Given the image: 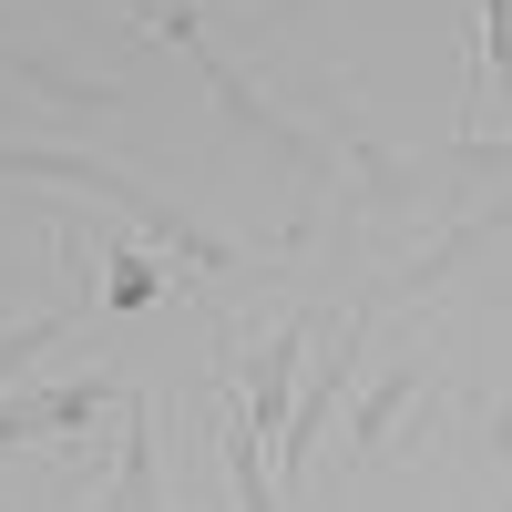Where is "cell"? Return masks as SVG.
<instances>
[{
    "mask_svg": "<svg viewBox=\"0 0 512 512\" xmlns=\"http://www.w3.org/2000/svg\"><path fill=\"white\" fill-rule=\"evenodd\" d=\"M492 461H512V390H502V410H492Z\"/></svg>",
    "mask_w": 512,
    "mask_h": 512,
    "instance_id": "7c38bea8",
    "label": "cell"
},
{
    "mask_svg": "<svg viewBox=\"0 0 512 512\" xmlns=\"http://www.w3.org/2000/svg\"><path fill=\"white\" fill-rule=\"evenodd\" d=\"M82 308H93V297H52V308H31V318H11V328H0V390H11V379H21L41 349H52V338H62Z\"/></svg>",
    "mask_w": 512,
    "mask_h": 512,
    "instance_id": "30bf717a",
    "label": "cell"
},
{
    "mask_svg": "<svg viewBox=\"0 0 512 512\" xmlns=\"http://www.w3.org/2000/svg\"><path fill=\"white\" fill-rule=\"evenodd\" d=\"M0 72H21L41 103H52L62 123H93V113H113L123 103V82H103V72H72L62 52H41V41H11V52H0Z\"/></svg>",
    "mask_w": 512,
    "mask_h": 512,
    "instance_id": "8992f818",
    "label": "cell"
},
{
    "mask_svg": "<svg viewBox=\"0 0 512 512\" xmlns=\"http://www.w3.org/2000/svg\"><path fill=\"white\" fill-rule=\"evenodd\" d=\"M226 472H236V512H277V502H267V431L246 420L236 390H226Z\"/></svg>",
    "mask_w": 512,
    "mask_h": 512,
    "instance_id": "9c48e42d",
    "label": "cell"
},
{
    "mask_svg": "<svg viewBox=\"0 0 512 512\" xmlns=\"http://www.w3.org/2000/svg\"><path fill=\"white\" fill-rule=\"evenodd\" d=\"M328 154H338L328 216H410V205H431V185H441V164L390 154V144H379L349 103H328Z\"/></svg>",
    "mask_w": 512,
    "mask_h": 512,
    "instance_id": "7a4b0ae2",
    "label": "cell"
},
{
    "mask_svg": "<svg viewBox=\"0 0 512 512\" xmlns=\"http://www.w3.org/2000/svg\"><path fill=\"white\" fill-rule=\"evenodd\" d=\"M93 410H123V379H52V390H0V451L21 441H82Z\"/></svg>",
    "mask_w": 512,
    "mask_h": 512,
    "instance_id": "277c9868",
    "label": "cell"
},
{
    "mask_svg": "<svg viewBox=\"0 0 512 512\" xmlns=\"http://www.w3.org/2000/svg\"><path fill=\"white\" fill-rule=\"evenodd\" d=\"M318 328H328V318H287L277 338H256V359H246V390H236V400H246V420H256L267 441L287 431V410H297V369H308V338H318Z\"/></svg>",
    "mask_w": 512,
    "mask_h": 512,
    "instance_id": "5b68a950",
    "label": "cell"
},
{
    "mask_svg": "<svg viewBox=\"0 0 512 512\" xmlns=\"http://www.w3.org/2000/svg\"><path fill=\"white\" fill-rule=\"evenodd\" d=\"M113 256H123V267H113V308H134V297H154V287H164V267H144L134 246H113Z\"/></svg>",
    "mask_w": 512,
    "mask_h": 512,
    "instance_id": "8fae6325",
    "label": "cell"
},
{
    "mask_svg": "<svg viewBox=\"0 0 512 512\" xmlns=\"http://www.w3.org/2000/svg\"><path fill=\"white\" fill-rule=\"evenodd\" d=\"M410 410H420V369H379L369 390L349 400V461H379V451L410 431Z\"/></svg>",
    "mask_w": 512,
    "mask_h": 512,
    "instance_id": "52a82bcc",
    "label": "cell"
},
{
    "mask_svg": "<svg viewBox=\"0 0 512 512\" xmlns=\"http://www.w3.org/2000/svg\"><path fill=\"white\" fill-rule=\"evenodd\" d=\"M369 318H379V308L359 297V308L328 328V359L297 369V410H287V431H277V472H287V482L318 461V431L338 420V400H349V379H359V359H369Z\"/></svg>",
    "mask_w": 512,
    "mask_h": 512,
    "instance_id": "3957f363",
    "label": "cell"
},
{
    "mask_svg": "<svg viewBox=\"0 0 512 512\" xmlns=\"http://www.w3.org/2000/svg\"><path fill=\"white\" fill-rule=\"evenodd\" d=\"M154 400L123 390V451H113V512H164V472H154Z\"/></svg>",
    "mask_w": 512,
    "mask_h": 512,
    "instance_id": "ba28073f",
    "label": "cell"
},
{
    "mask_svg": "<svg viewBox=\"0 0 512 512\" xmlns=\"http://www.w3.org/2000/svg\"><path fill=\"white\" fill-rule=\"evenodd\" d=\"M0 175H41V185H72V195H103V205H123L144 246L185 256V277H236V267H246V256H236L216 226H205L195 205H175L164 185H144L134 164H113V154H82V144H0Z\"/></svg>",
    "mask_w": 512,
    "mask_h": 512,
    "instance_id": "6da1fadb",
    "label": "cell"
}]
</instances>
